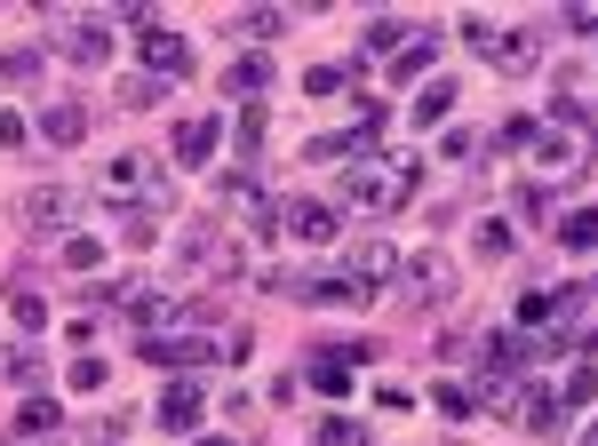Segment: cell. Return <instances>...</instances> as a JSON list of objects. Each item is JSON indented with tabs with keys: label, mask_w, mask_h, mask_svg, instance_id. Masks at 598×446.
Segmentation results:
<instances>
[{
	"label": "cell",
	"mask_w": 598,
	"mask_h": 446,
	"mask_svg": "<svg viewBox=\"0 0 598 446\" xmlns=\"http://www.w3.org/2000/svg\"><path fill=\"white\" fill-rule=\"evenodd\" d=\"M407 184H415V160L407 152H391V160H368V167H351V184H344V199L351 208H399L407 199Z\"/></svg>",
	"instance_id": "6da1fadb"
},
{
	"label": "cell",
	"mask_w": 598,
	"mask_h": 446,
	"mask_svg": "<svg viewBox=\"0 0 598 446\" xmlns=\"http://www.w3.org/2000/svg\"><path fill=\"white\" fill-rule=\"evenodd\" d=\"M105 199H120V208H128V199H137L144 216H160V208H168V184H160V167H152V160L120 152V160L105 167Z\"/></svg>",
	"instance_id": "7a4b0ae2"
},
{
	"label": "cell",
	"mask_w": 598,
	"mask_h": 446,
	"mask_svg": "<svg viewBox=\"0 0 598 446\" xmlns=\"http://www.w3.org/2000/svg\"><path fill=\"white\" fill-rule=\"evenodd\" d=\"M144 64H152V80H184L192 73V41H184V32H160V24H144Z\"/></svg>",
	"instance_id": "3957f363"
},
{
	"label": "cell",
	"mask_w": 598,
	"mask_h": 446,
	"mask_svg": "<svg viewBox=\"0 0 598 446\" xmlns=\"http://www.w3.org/2000/svg\"><path fill=\"white\" fill-rule=\"evenodd\" d=\"M399 280V255H391V239H359L351 248V287L368 295V287H391Z\"/></svg>",
	"instance_id": "277c9868"
},
{
	"label": "cell",
	"mask_w": 598,
	"mask_h": 446,
	"mask_svg": "<svg viewBox=\"0 0 598 446\" xmlns=\"http://www.w3.org/2000/svg\"><path fill=\"white\" fill-rule=\"evenodd\" d=\"M280 224H287V239H304V248H327V239H336V208H327V199H295V208H280Z\"/></svg>",
	"instance_id": "5b68a950"
},
{
	"label": "cell",
	"mask_w": 598,
	"mask_h": 446,
	"mask_svg": "<svg viewBox=\"0 0 598 446\" xmlns=\"http://www.w3.org/2000/svg\"><path fill=\"white\" fill-rule=\"evenodd\" d=\"M64 56H73L80 73H96V64H112V32L105 24H73L64 32Z\"/></svg>",
	"instance_id": "8992f818"
},
{
	"label": "cell",
	"mask_w": 598,
	"mask_h": 446,
	"mask_svg": "<svg viewBox=\"0 0 598 446\" xmlns=\"http://www.w3.org/2000/svg\"><path fill=\"white\" fill-rule=\"evenodd\" d=\"M487 64H494V73H535V41H526V32H494Z\"/></svg>",
	"instance_id": "52a82bcc"
},
{
	"label": "cell",
	"mask_w": 598,
	"mask_h": 446,
	"mask_svg": "<svg viewBox=\"0 0 598 446\" xmlns=\"http://www.w3.org/2000/svg\"><path fill=\"white\" fill-rule=\"evenodd\" d=\"M199 406H208V399H199V383H168V391H160V423H168V431H192Z\"/></svg>",
	"instance_id": "ba28073f"
},
{
	"label": "cell",
	"mask_w": 598,
	"mask_h": 446,
	"mask_svg": "<svg viewBox=\"0 0 598 446\" xmlns=\"http://www.w3.org/2000/svg\"><path fill=\"white\" fill-rule=\"evenodd\" d=\"M24 224H73V192H64V184L24 192Z\"/></svg>",
	"instance_id": "9c48e42d"
},
{
	"label": "cell",
	"mask_w": 598,
	"mask_h": 446,
	"mask_svg": "<svg viewBox=\"0 0 598 446\" xmlns=\"http://www.w3.org/2000/svg\"><path fill=\"white\" fill-rule=\"evenodd\" d=\"M176 160H192V167L216 160V120H208V112H192V120L176 128Z\"/></svg>",
	"instance_id": "30bf717a"
},
{
	"label": "cell",
	"mask_w": 598,
	"mask_h": 446,
	"mask_svg": "<svg viewBox=\"0 0 598 446\" xmlns=\"http://www.w3.org/2000/svg\"><path fill=\"white\" fill-rule=\"evenodd\" d=\"M41 135H48V144H80V135H88V112H80V105H48V112H41Z\"/></svg>",
	"instance_id": "8fae6325"
},
{
	"label": "cell",
	"mask_w": 598,
	"mask_h": 446,
	"mask_svg": "<svg viewBox=\"0 0 598 446\" xmlns=\"http://www.w3.org/2000/svg\"><path fill=\"white\" fill-rule=\"evenodd\" d=\"M558 239H567L575 255H590L598 248V208H567V216H558Z\"/></svg>",
	"instance_id": "7c38bea8"
},
{
	"label": "cell",
	"mask_w": 598,
	"mask_h": 446,
	"mask_svg": "<svg viewBox=\"0 0 598 446\" xmlns=\"http://www.w3.org/2000/svg\"><path fill=\"white\" fill-rule=\"evenodd\" d=\"M224 88H231V96H263V88H272V64H263V56H240V64L224 73Z\"/></svg>",
	"instance_id": "4fadbf2b"
},
{
	"label": "cell",
	"mask_w": 598,
	"mask_h": 446,
	"mask_svg": "<svg viewBox=\"0 0 598 446\" xmlns=\"http://www.w3.org/2000/svg\"><path fill=\"white\" fill-rule=\"evenodd\" d=\"M144 359L152 367H199V359H208V342H199V335L192 342H144Z\"/></svg>",
	"instance_id": "5bb4252c"
},
{
	"label": "cell",
	"mask_w": 598,
	"mask_h": 446,
	"mask_svg": "<svg viewBox=\"0 0 598 446\" xmlns=\"http://www.w3.org/2000/svg\"><path fill=\"white\" fill-rule=\"evenodd\" d=\"M519 423L526 431H558V399L551 391H519Z\"/></svg>",
	"instance_id": "9a60e30c"
},
{
	"label": "cell",
	"mask_w": 598,
	"mask_h": 446,
	"mask_svg": "<svg viewBox=\"0 0 598 446\" xmlns=\"http://www.w3.org/2000/svg\"><path fill=\"white\" fill-rule=\"evenodd\" d=\"M9 431H17V438H48V431H56V406H48V399H24Z\"/></svg>",
	"instance_id": "2e32d148"
},
{
	"label": "cell",
	"mask_w": 598,
	"mask_h": 446,
	"mask_svg": "<svg viewBox=\"0 0 598 446\" xmlns=\"http://www.w3.org/2000/svg\"><path fill=\"white\" fill-rule=\"evenodd\" d=\"M431 56H439V48H431V41H407V48H399V56L383 64V73H391V80H415V73H423Z\"/></svg>",
	"instance_id": "e0dca14e"
},
{
	"label": "cell",
	"mask_w": 598,
	"mask_h": 446,
	"mask_svg": "<svg viewBox=\"0 0 598 446\" xmlns=\"http://www.w3.org/2000/svg\"><path fill=\"white\" fill-rule=\"evenodd\" d=\"M447 105H455V80H431V88H423V105H415V120H423V128H439Z\"/></svg>",
	"instance_id": "ac0fdd59"
},
{
	"label": "cell",
	"mask_w": 598,
	"mask_h": 446,
	"mask_svg": "<svg viewBox=\"0 0 598 446\" xmlns=\"http://www.w3.org/2000/svg\"><path fill=\"white\" fill-rule=\"evenodd\" d=\"M9 312H17V327H24V335H41V327H48V303L32 295V287H17V295H9Z\"/></svg>",
	"instance_id": "d6986e66"
},
{
	"label": "cell",
	"mask_w": 598,
	"mask_h": 446,
	"mask_svg": "<svg viewBox=\"0 0 598 446\" xmlns=\"http://www.w3.org/2000/svg\"><path fill=\"white\" fill-rule=\"evenodd\" d=\"M41 374H48V359L32 351V342H17V351H9V383H24V391H32Z\"/></svg>",
	"instance_id": "ffe728a7"
},
{
	"label": "cell",
	"mask_w": 598,
	"mask_h": 446,
	"mask_svg": "<svg viewBox=\"0 0 598 446\" xmlns=\"http://www.w3.org/2000/svg\"><path fill=\"white\" fill-rule=\"evenodd\" d=\"M312 383H319V391H327V399H336V391H344V383H351V367H344V359H336V351H319V359H312Z\"/></svg>",
	"instance_id": "44dd1931"
},
{
	"label": "cell",
	"mask_w": 598,
	"mask_h": 446,
	"mask_svg": "<svg viewBox=\"0 0 598 446\" xmlns=\"http://www.w3.org/2000/svg\"><path fill=\"white\" fill-rule=\"evenodd\" d=\"M105 263V239H64V271H96Z\"/></svg>",
	"instance_id": "7402d4cb"
},
{
	"label": "cell",
	"mask_w": 598,
	"mask_h": 446,
	"mask_svg": "<svg viewBox=\"0 0 598 446\" xmlns=\"http://www.w3.org/2000/svg\"><path fill=\"white\" fill-rule=\"evenodd\" d=\"M0 80H9V88H24V80H41V48H17L9 64H0Z\"/></svg>",
	"instance_id": "603a6c76"
},
{
	"label": "cell",
	"mask_w": 598,
	"mask_h": 446,
	"mask_svg": "<svg viewBox=\"0 0 598 446\" xmlns=\"http://www.w3.org/2000/svg\"><path fill=\"white\" fill-rule=\"evenodd\" d=\"M105 359H73V367H64V383H73V391H105Z\"/></svg>",
	"instance_id": "cb8c5ba5"
},
{
	"label": "cell",
	"mask_w": 598,
	"mask_h": 446,
	"mask_svg": "<svg viewBox=\"0 0 598 446\" xmlns=\"http://www.w3.org/2000/svg\"><path fill=\"white\" fill-rule=\"evenodd\" d=\"M407 271H415V280H423V287H447V255H439V248H423V255H415Z\"/></svg>",
	"instance_id": "d4e9b609"
},
{
	"label": "cell",
	"mask_w": 598,
	"mask_h": 446,
	"mask_svg": "<svg viewBox=\"0 0 598 446\" xmlns=\"http://www.w3.org/2000/svg\"><path fill=\"white\" fill-rule=\"evenodd\" d=\"M344 80H351V73H344V64H312V73H304V88H312V96H336Z\"/></svg>",
	"instance_id": "484cf974"
},
{
	"label": "cell",
	"mask_w": 598,
	"mask_h": 446,
	"mask_svg": "<svg viewBox=\"0 0 598 446\" xmlns=\"http://www.w3.org/2000/svg\"><path fill=\"white\" fill-rule=\"evenodd\" d=\"M479 255H487V263L511 255V224H479Z\"/></svg>",
	"instance_id": "4316f807"
},
{
	"label": "cell",
	"mask_w": 598,
	"mask_h": 446,
	"mask_svg": "<svg viewBox=\"0 0 598 446\" xmlns=\"http://www.w3.org/2000/svg\"><path fill=\"white\" fill-rule=\"evenodd\" d=\"M152 96H160V80H120V105H128V112H144Z\"/></svg>",
	"instance_id": "83f0119b"
},
{
	"label": "cell",
	"mask_w": 598,
	"mask_h": 446,
	"mask_svg": "<svg viewBox=\"0 0 598 446\" xmlns=\"http://www.w3.org/2000/svg\"><path fill=\"white\" fill-rule=\"evenodd\" d=\"M590 391H598V374H590V367H575V374H567V406H590Z\"/></svg>",
	"instance_id": "f1b7e54d"
},
{
	"label": "cell",
	"mask_w": 598,
	"mask_h": 446,
	"mask_svg": "<svg viewBox=\"0 0 598 446\" xmlns=\"http://www.w3.org/2000/svg\"><path fill=\"white\" fill-rule=\"evenodd\" d=\"M319 446H359V423H344V415L319 423Z\"/></svg>",
	"instance_id": "f546056e"
},
{
	"label": "cell",
	"mask_w": 598,
	"mask_h": 446,
	"mask_svg": "<svg viewBox=\"0 0 598 446\" xmlns=\"http://www.w3.org/2000/svg\"><path fill=\"white\" fill-rule=\"evenodd\" d=\"M551 319V295H519V327H543Z\"/></svg>",
	"instance_id": "4dcf8cb0"
},
{
	"label": "cell",
	"mask_w": 598,
	"mask_h": 446,
	"mask_svg": "<svg viewBox=\"0 0 598 446\" xmlns=\"http://www.w3.org/2000/svg\"><path fill=\"white\" fill-rule=\"evenodd\" d=\"M255 144H263V112L248 105V112H240V152H255Z\"/></svg>",
	"instance_id": "1f68e13d"
},
{
	"label": "cell",
	"mask_w": 598,
	"mask_h": 446,
	"mask_svg": "<svg viewBox=\"0 0 598 446\" xmlns=\"http://www.w3.org/2000/svg\"><path fill=\"white\" fill-rule=\"evenodd\" d=\"M192 446H231V438H192Z\"/></svg>",
	"instance_id": "d6a6232c"
},
{
	"label": "cell",
	"mask_w": 598,
	"mask_h": 446,
	"mask_svg": "<svg viewBox=\"0 0 598 446\" xmlns=\"http://www.w3.org/2000/svg\"><path fill=\"white\" fill-rule=\"evenodd\" d=\"M583 446H598V423H590V431H583Z\"/></svg>",
	"instance_id": "836d02e7"
}]
</instances>
